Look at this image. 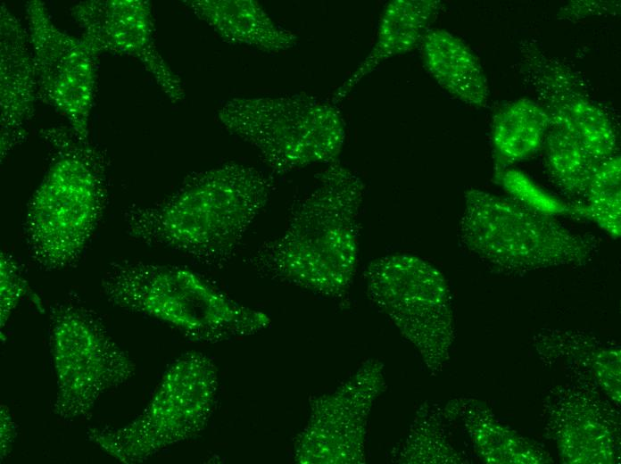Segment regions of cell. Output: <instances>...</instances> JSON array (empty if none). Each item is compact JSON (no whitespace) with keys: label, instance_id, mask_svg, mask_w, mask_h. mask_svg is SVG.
Returning a JSON list of instances; mask_svg holds the SVG:
<instances>
[{"label":"cell","instance_id":"obj_1","mask_svg":"<svg viewBox=\"0 0 621 464\" xmlns=\"http://www.w3.org/2000/svg\"><path fill=\"white\" fill-rule=\"evenodd\" d=\"M273 188L264 172L225 163L190 176L161 203L129 207L125 229L141 243L219 265L234 256Z\"/></svg>","mask_w":621,"mask_h":464},{"label":"cell","instance_id":"obj_2","mask_svg":"<svg viewBox=\"0 0 621 464\" xmlns=\"http://www.w3.org/2000/svg\"><path fill=\"white\" fill-rule=\"evenodd\" d=\"M364 193L356 172L338 161L328 164L294 208L285 231L261 244L248 264L269 278L344 300L358 264Z\"/></svg>","mask_w":621,"mask_h":464},{"label":"cell","instance_id":"obj_3","mask_svg":"<svg viewBox=\"0 0 621 464\" xmlns=\"http://www.w3.org/2000/svg\"><path fill=\"white\" fill-rule=\"evenodd\" d=\"M101 288L112 304L169 325L195 342L244 338L271 324L265 312L236 302L181 266L113 261Z\"/></svg>","mask_w":621,"mask_h":464},{"label":"cell","instance_id":"obj_4","mask_svg":"<svg viewBox=\"0 0 621 464\" xmlns=\"http://www.w3.org/2000/svg\"><path fill=\"white\" fill-rule=\"evenodd\" d=\"M54 154L25 215L30 257L41 269H63L79 259L102 219L105 197L104 158L71 130L46 131Z\"/></svg>","mask_w":621,"mask_h":464},{"label":"cell","instance_id":"obj_5","mask_svg":"<svg viewBox=\"0 0 621 464\" xmlns=\"http://www.w3.org/2000/svg\"><path fill=\"white\" fill-rule=\"evenodd\" d=\"M460 221L462 244L483 261L509 271L578 265L597 244L556 219L509 197L471 188Z\"/></svg>","mask_w":621,"mask_h":464},{"label":"cell","instance_id":"obj_6","mask_svg":"<svg viewBox=\"0 0 621 464\" xmlns=\"http://www.w3.org/2000/svg\"><path fill=\"white\" fill-rule=\"evenodd\" d=\"M218 118L277 174L338 161L345 138L336 105L304 94L236 97L220 107Z\"/></svg>","mask_w":621,"mask_h":464},{"label":"cell","instance_id":"obj_7","mask_svg":"<svg viewBox=\"0 0 621 464\" xmlns=\"http://www.w3.org/2000/svg\"><path fill=\"white\" fill-rule=\"evenodd\" d=\"M219 385L212 360L199 352H187L169 366L139 415L121 427L89 428L87 438L120 462H144L204 430L215 408Z\"/></svg>","mask_w":621,"mask_h":464},{"label":"cell","instance_id":"obj_8","mask_svg":"<svg viewBox=\"0 0 621 464\" xmlns=\"http://www.w3.org/2000/svg\"><path fill=\"white\" fill-rule=\"evenodd\" d=\"M369 300L418 352L433 374L443 369L455 337L451 294L443 273L427 261L392 253L364 272Z\"/></svg>","mask_w":621,"mask_h":464},{"label":"cell","instance_id":"obj_9","mask_svg":"<svg viewBox=\"0 0 621 464\" xmlns=\"http://www.w3.org/2000/svg\"><path fill=\"white\" fill-rule=\"evenodd\" d=\"M50 347L56 381L53 410L66 422L88 417L103 395L135 375L132 359L103 323L73 303L51 311Z\"/></svg>","mask_w":621,"mask_h":464},{"label":"cell","instance_id":"obj_10","mask_svg":"<svg viewBox=\"0 0 621 464\" xmlns=\"http://www.w3.org/2000/svg\"><path fill=\"white\" fill-rule=\"evenodd\" d=\"M385 365L362 362L334 390L315 395L293 451L299 464H363L371 409L385 390Z\"/></svg>","mask_w":621,"mask_h":464},{"label":"cell","instance_id":"obj_11","mask_svg":"<svg viewBox=\"0 0 621 464\" xmlns=\"http://www.w3.org/2000/svg\"><path fill=\"white\" fill-rule=\"evenodd\" d=\"M25 10L38 97L64 116L77 137L87 140L98 54L61 30L42 1L27 2Z\"/></svg>","mask_w":621,"mask_h":464},{"label":"cell","instance_id":"obj_12","mask_svg":"<svg viewBox=\"0 0 621 464\" xmlns=\"http://www.w3.org/2000/svg\"><path fill=\"white\" fill-rule=\"evenodd\" d=\"M81 38L97 54L112 52L138 60L172 103L185 98L179 77L159 53L152 6L145 0H91L72 9Z\"/></svg>","mask_w":621,"mask_h":464},{"label":"cell","instance_id":"obj_13","mask_svg":"<svg viewBox=\"0 0 621 464\" xmlns=\"http://www.w3.org/2000/svg\"><path fill=\"white\" fill-rule=\"evenodd\" d=\"M526 76L551 123L578 139L600 162L617 155V135L604 112L587 94L582 80L534 44L524 46Z\"/></svg>","mask_w":621,"mask_h":464},{"label":"cell","instance_id":"obj_14","mask_svg":"<svg viewBox=\"0 0 621 464\" xmlns=\"http://www.w3.org/2000/svg\"><path fill=\"white\" fill-rule=\"evenodd\" d=\"M1 160L25 139L33 116L37 84L28 32L1 5Z\"/></svg>","mask_w":621,"mask_h":464},{"label":"cell","instance_id":"obj_15","mask_svg":"<svg viewBox=\"0 0 621 464\" xmlns=\"http://www.w3.org/2000/svg\"><path fill=\"white\" fill-rule=\"evenodd\" d=\"M442 7L437 0H393L381 14L375 43L362 62L337 87L330 102L337 104L385 61L420 44Z\"/></svg>","mask_w":621,"mask_h":464},{"label":"cell","instance_id":"obj_16","mask_svg":"<svg viewBox=\"0 0 621 464\" xmlns=\"http://www.w3.org/2000/svg\"><path fill=\"white\" fill-rule=\"evenodd\" d=\"M200 20L224 41L265 53H280L294 47L298 37L277 24L253 0H185Z\"/></svg>","mask_w":621,"mask_h":464},{"label":"cell","instance_id":"obj_17","mask_svg":"<svg viewBox=\"0 0 621 464\" xmlns=\"http://www.w3.org/2000/svg\"><path fill=\"white\" fill-rule=\"evenodd\" d=\"M426 69L451 95L462 103L481 108L489 98L484 69L472 49L459 37L430 29L421 44Z\"/></svg>","mask_w":621,"mask_h":464},{"label":"cell","instance_id":"obj_18","mask_svg":"<svg viewBox=\"0 0 621 464\" xmlns=\"http://www.w3.org/2000/svg\"><path fill=\"white\" fill-rule=\"evenodd\" d=\"M553 418V434L559 452L570 463H610L617 434L610 415L585 395L566 402Z\"/></svg>","mask_w":621,"mask_h":464},{"label":"cell","instance_id":"obj_19","mask_svg":"<svg viewBox=\"0 0 621 464\" xmlns=\"http://www.w3.org/2000/svg\"><path fill=\"white\" fill-rule=\"evenodd\" d=\"M448 418L459 417L477 454L487 463H544L550 460L538 446L493 418L491 411L472 399H456L443 408Z\"/></svg>","mask_w":621,"mask_h":464},{"label":"cell","instance_id":"obj_20","mask_svg":"<svg viewBox=\"0 0 621 464\" xmlns=\"http://www.w3.org/2000/svg\"><path fill=\"white\" fill-rule=\"evenodd\" d=\"M550 126L549 113L536 102L520 98L501 106L491 124L495 172L534 154L542 147Z\"/></svg>","mask_w":621,"mask_h":464},{"label":"cell","instance_id":"obj_21","mask_svg":"<svg viewBox=\"0 0 621 464\" xmlns=\"http://www.w3.org/2000/svg\"><path fill=\"white\" fill-rule=\"evenodd\" d=\"M542 147L552 183L568 197L581 201L602 163L578 139L551 123Z\"/></svg>","mask_w":621,"mask_h":464},{"label":"cell","instance_id":"obj_22","mask_svg":"<svg viewBox=\"0 0 621 464\" xmlns=\"http://www.w3.org/2000/svg\"><path fill=\"white\" fill-rule=\"evenodd\" d=\"M443 409L424 402L417 410L405 438L390 452L399 464L463 463L466 460L450 443Z\"/></svg>","mask_w":621,"mask_h":464},{"label":"cell","instance_id":"obj_23","mask_svg":"<svg viewBox=\"0 0 621 464\" xmlns=\"http://www.w3.org/2000/svg\"><path fill=\"white\" fill-rule=\"evenodd\" d=\"M620 155L604 162L596 170L583 199L581 219L593 221L614 239L621 232Z\"/></svg>","mask_w":621,"mask_h":464},{"label":"cell","instance_id":"obj_24","mask_svg":"<svg viewBox=\"0 0 621 464\" xmlns=\"http://www.w3.org/2000/svg\"><path fill=\"white\" fill-rule=\"evenodd\" d=\"M494 181L509 198L533 211L552 217L569 215L577 218L575 203H568L553 195L518 170L507 168L496 171Z\"/></svg>","mask_w":621,"mask_h":464},{"label":"cell","instance_id":"obj_25","mask_svg":"<svg viewBox=\"0 0 621 464\" xmlns=\"http://www.w3.org/2000/svg\"><path fill=\"white\" fill-rule=\"evenodd\" d=\"M0 260V320L3 331L26 295L28 284L15 259L6 253H1Z\"/></svg>","mask_w":621,"mask_h":464},{"label":"cell","instance_id":"obj_26","mask_svg":"<svg viewBox=\"0 0 621 464\" xmlns=\"http://www.w3.org/2000/svg\"><path fill=\"white\" fill-rule=\"evenodd\" d=\"M619 11L617 1H572L559 10V17L575 21L593 15L617 14Z\"/></svg>","mask_w":621,"mask_h":464},{"label":"cell","instance_id":"obj_27","mask_svg":"<svg viewBox=\"0 0 621 464\" xmlns=\"http://www.w3.org/2000/svg\"><path fill=\"white\" fill-rule=\"evenodd\" d=\"M0 424L1 460H4L11 453L17 435L12 413L4 404H1L0 409Z\"/></svg>","mask_w":621,"mask_h":464}]
</instances>
